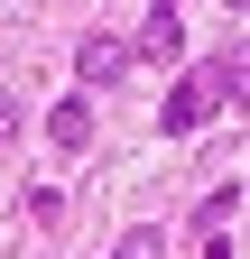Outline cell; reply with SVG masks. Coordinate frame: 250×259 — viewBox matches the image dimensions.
Wrapping results in <instances>:
<instances>
[{
	"instance_id": "obj_8",
	"label": "cell",
	"mask_w": 250,
	"mask_h": 259,
	"mask_svg": "<svg viewBox=\"0 0 250 259\" xmlns=\"http://www.w3.org/2000/svg\"><path fill=\"white\" fill-rule=\"evenodd\" d=\"M10 139H19V102L0 93V148H10Z\"/></svg>"
},
{
	"instance_id": "obj_6",
	"label": "cell",
	"mask_w": 250,
	"mask_h": 259,
	"mask_svg": "<svg viewBox=\"0 0 250 259\" xmlns=\"http://www.w3.org/2000/svg\"><path fill=\"white\" fill-rule=\"evenodd\" d=\"M232 204H241V194H232V185H213V194H204V213H195V241H204V232H223Z\"/></svg>"
},
{
	"instance_id": "obj_2",
	"label": "cell",
	"mask_w": 250,
	"mask_h": 259,
	"mask_svg": "<svg viewBox=\"0 0 250 259\" xmlns=\"http://www.w3.org/2000/svg\"><path fill=\"white\" fill-rule=\"evenodd\" d=\"M130 65H139V47H130V37H111V28H102V37H84V47H74V74H84V83H120Z\"/></svg>"
},
{
	"instance_id": "obj_5",
	"label": "cell",
	"mask_w": 250,
	"mask_h": 259,
	"mask_svg": "<svg viewBox=\"0 0 250 259\" xmlns=\"http://www.w3.org/2000/svg\"><path fill=\"white\" fill-rule=\"evenodd\" d=\"M158 120L176 130V139H185V130H204V120H213V83H204V74H185V83L167 93V111H158Z\"/></svg>"
},
{
	"instance_id": "obj_3",
	"label": "cell",
	"mask_w": 250,
	"mask_h": 259,
	"mask_svg": "<svg viewBox=\"0 0 250 259\" xmlns=\"http://www.w3.org/2000/svg\"><path fill=\"white\" fill-rule=\"evenodd\" d=\"M47 139H56V157H84L93 148V102H84V93H65V102L47 111Z\"/></svg>"
},
{
	"instance_id": "obj_9",
	"label": "cell",
	"mask_w": 250,
	"mask_h": 259,
	"mask_svg": "<svg viewBox=\"0 0 250 259\" xmlns=\"http://www.w3.org/2000/svg\"><path fill=\"white\" fill-rule=\"evenodd\" d=\"M232 10H250V0H232Z\"/></svg>"
},
{
	"instance_id": "obj_7",
	"label": "cell",
	"mask_w": 250,
	"mask_h": 259,
	"mask_svg": "<svg viewBox=\"0 0 250 259\" xmlns=\"http://www.w3.org/2000/svg\"><path fill=\"white\" fill-rule=\"evenodd\" d=\"M111 259H167V241H158V232L139 222V232H120V250H111Z\"/></svg>"
},
{
	"instance_id": "obj_4",
	"label": "cell",
	"mask_w": 250,
	"mask_h": 259,
	"mask_svg": "<svg viewBox=\"0 0 250 259\" xmlns=\"http://www.w3.org/2000/svg\"><path fill=\"white\" fill-rule=\"evenodd\" d=\"M176 56H185V28H176V0H158L139 28V65H176Z\"/></svg>"
},
{
	"instance_id": "obj_1",
	"label": "cell",
	"mask_w": 250,
	"mask_h": 259,
	"mask_svg": "<svg viewBox=\"0 0 250 259\" xmlns=\"http://www.w3.org/2000/svg\"><path fill=\"white\" fill-rule=\"evenodd\" d=\"M204 83H213V102H223V111H250V47L223 37V47H213V65H204Z\"/></svg>"
}]
</instances>
